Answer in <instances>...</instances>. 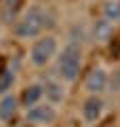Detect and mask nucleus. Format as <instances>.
Instances as JSON below:
<instances>
[{
    "label": "nucleus",
    "mask_w": 120,
    "mask_h": 127,
    "mask_svg": "<svg viewBox=\"0 0 120 127\" xmlns=\"http://www.w3.org/2000/svg\"><path fill=\"white\" fill-rule=\"evenodd\" d=\"M107 83H110V70L103 66H95L84 76V93L86 95H103L107 93Z\"/></svg>",
    "instance_id": "nucleus-6"
},
{
    "label": "nucleus",
    "mask_w": 120,
    "mask_h": 127,
    "mask_svg": "<svg viewBox=\"0 0 120 127\" xmlns=\"http://www.w3.org/2000/svg\"><path fill=\"white\" fill-rule=\"evenodd\" d=\"M23 2H25V0H4V2H2V6H4V15L11 17L13 13H17V11L21 9Z\"/></svg>",
    "instance_id": "nucleus-14"
},
{
    "label": "nucleus",
    "mask_w": 120,
    "mask_h": 127,
    "mask_svg": "<svg viewBox=\"0 0 120 127\" xmlns=\"http://www.w3.org/2000/svg\"><path fill=\"white\" fill-rule=\"evenodd\" d=\"M107 93L120 95V68L110 70V83H107Z\"/></svg>",
    "instance_id": "nucleus-13"
},
{
    "label": "nucleus",
    "mask_w": 120,
    "mask_h": 127,
    "mask_svg": "<svg viewBox=\"0 0 120 127\" xmlns=\"http://www.w3.org/2000/svg\"><path fill=\"white\" fill-rule=\"evenodd\" d=\"M101 17L110 19L112 23L120 21V0H105L101 6Z\"/></svg>",
    "instance_id": "nucleus-12"
},
{
    "label": "nucleus",
    "mask_w": 120,
    "mask_h": 127,
    "mask_svg": "<svg viewBox=\"0 0 120 127\" xmlns=\"http://www.w3.org/2000/svg\"><path fill=\"white\" fill-rule=\"evenodd\" d=\"M15 83H17V72H15V68H4L0 72V95L11 93V91L15 89Z\"/></svg>",
    "instance_id": "nucleus-11"
},
{
    "label": "nucleus",
    "mask_w": 120,
    "mask_h": 127,
    "mask_svg": "<svg viewBox=\"0 0 120 127\" xmlns=\"http://www.w3.org/2000/svg\"><path fill=\"white\" fill-rule=\"evenodd\" d=\"M114 36V23L105 17H99L95 19L93 23L89 26V38L97 45H105L110 42V38Z\"/></svg>",
    "instance_id": "nucleus-9"
},
{
    "label": "nucleus",
    "mask_w": 120,
    "mask_h": 127,
    "mask_svg": "<svg viewBox=\"0 0 120 127\" xmlns=\"http://www.w3.org/2000/svg\"><path fill=\"white\" fill-rule=\"evenodd\" d=\"M57 119H59V106L51 104L46 100L23 110V121L32 127H51L57 123Z\"/></svg>",
    "instance_id": "nucleus-4"
},
{
    "label": "nucleus",
    "mask_w": 120,
    "mask_h": 127,
    "mask_svg": "<svg viewBox=\"0 0 120 127\" xmlns=\"http://www.w3.org/2000/svg\"><path fill=\"white\" fill-rule=\"evenodd\" d=\"M55 72L61 81H65L67 85L76 83L80 78V72H82V66H84V45L80 40H74V38H67L61 47H59V53L53 62Z\"/></svg>",
    "instance_id": "nucleus-2"
},
{
    "label": "nucleus",
    "mask_w": 120,
    "mask_h": 127,
    "mask_svg": "<svg viewBox=\"0 0 120 127\" xmlns=\"http://www.w3.org/2000/svg\"><path fill=\"white\" fill-rule=\"evenodd\" d=\"M59 47H61L59 45V38L55 36L53 32L40 34L38 38H34L30 42V49H27V62H30V66H34L38 70L51 66L55 62V57H57V53H59Z\"/></svg>",
    "instance_id": "nucleus-3"
},
{
    "label": "nucleus",
    "mask_w": 120,
    "mask_h": 127,
    "mask_svg": "<svg viewBox=\"0 0 120 127\" xmlns=\"http://www.w3.org/2000/svg\"><path fill=\"white\" fill-rule=\"evenodd\" d=\"M42 91H44V100L51 102L55 106H61L67 100V83L61 81L57 74H51V76L42 78Z\"/></svg>",
    "instance_id": "nucleus-7"
},
{
    "label": "nucleus",
    "mask_w": 120,
    "mask_h": 127,
    "mask_svg": "<svg viewBox=\"0 0 120 127\" xmlns=\"http://www.w3.org/2000/svg\"><path fill=\"white\" fill-rule=\"evenodd\" d=\"M49 23H53V15L44 4H30L27 9H23V13L15 19L13 26V36L17 40L32 42L34 38H38L40 34H44Z\"/></svg>",
    "instance_id": "nucleus-1"
},
{
    "label": "nucleus",
    "mask_w": 120,
    "mask_h": 127,
    "mask_svg": "<svg viewBox=\"0 0 120 127\" xmlns=\"http://www.w3.org/2000/svg\"><path fill=\"white\" fill-rule=\"evenodd\" d=\"M21 110L23 108H21V102H19V93L11 91V93L0 95V123H2V125L11 123Z\"/></svg>",
    "instance_id": "nucleus-8"
},
{
    "label": "nucleus",
    "mask_w": 120,
    "mask_h": 127,
    "mask_svg": "<svg viewBox=\"0 0 120 127\" xmlns=\"http://www.w3.org/2000/svg\"><path fill=\"white\" fill-rule=\"evenodd\" d=\"M44 100V91H42V83L40 81H34V83H27L25 87L21 89L19 93V102H21V108H30V106L38 104V102Z\"/></svg>",
    "instance_id": "nucleus-10"
},
{
    "label": "nucleus",
    "mask_w": 120,
    "mask_h": 127,
    "mask_svg": "<svg viewBox=\"0 0 120 127\" xmlns=\"http://www.w3.org/2000/svg\"><path fill=\"white\" fill-rule=\"evenodd\" d=\"M105 100L103 95H86L84 100L80 102V119L86 125H97L105 114Z\"/></svg>",
    "instance_id": "nucleus-5"
}]
</instances>
